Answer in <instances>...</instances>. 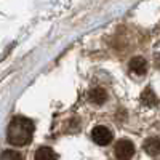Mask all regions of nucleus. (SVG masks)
<instances>
[{"mask_svg": "<svg viewBox=\"0 0 160 160\" xmlns=\"http://www.w3.org/2000/svg\"><path fill=\"white\" fill-rule=\"evenodd\" d=\"M141 101H142V104L152 108V106L157 104V96H155V93H154L151 88H146V90L141 93Z\"/></svg>", "mask_w": 160, "mask_h": 160, "instance_id": "8", "label": "nucleus"}, {"mask_svg": "<svg viewBox=\"0 0 160 160\" xmlns=\"http://www.w3.org/2000/svg\"><path fill=\"white\" fill-rule=\"evenodd\" d=\"M114 152L118 160H130L135 154V146L128 139H118L114 146Z\"/></svg>", "mask_w": 160, "mask_h": 160, "instance_id": "2", "label": "nucleus"}, {"mask_svg": "<svg viewBox=\"0 0 160 160\" xmlns=\"http://www.w3.org/2000/svg\"><path fill=\"white\" fill-rule=\"evenodd\" d=\"M88 98H90L91 102H95V104H102V102H106V99H108V93H106L102 88L96 87V88L90 90Z\"/></svg>", "mask_w": 160, "mask_h": 160, "instance_id": "6", "label": "nucleus"}, {"mask_svg": "<svg viewBox=\"0 0 160 160\" xmlns=\"http://www.w3.org/2000/svg\"><path fill=\"white\" fill-rule=\"evenodd\" d=\"M91 138L99 146H108L112 141V133H111L109 128H106L102 125H98V127H95L91 130Z\"/></svg>", "mask_w": 160, "mask_h": 160, "instance_id": "3", "label": "nucleus"}, {"mask_svg": "<svg viewBox=\"0 0 160 160\" xmlns=\"http://www.w3.org/2000/svg\"><path fill=\"white\" fill-rule=\"evenodd\" d=\"M128 68L133 74H136V75H144L146 72H148V62H146L144 58L141 56H136V58H133L130 62H128Z\"/></svg>", "mask_w": 160, "mask_h": 160, "instance_id": "4", "label": "nucleus"}, {"mask_svg": "<svg viewBox=\"0 0 160 160\" xmlns=\"http://www.w3.org/2000/svg\"><path fill=\"white\" fill-rule=\"evenodd\" d=\"M34 135V122L28 117L16 115L11 118L8 125L7 139L11 146H26L29 144Z\"/></svg>", "mask_w": 160, "mask_h": 160, "instance_id": "1", "label": "nucleus"}, {"mask_svg": "<svg viewBox=\"0 0 160 160\" xmlns=\"http://www.w3.org/2000/svg\"><path fill=\"white\" fill-rule=\"evenodd\" d=\"M144 151L149 155H157L160 152V138H157V136L148 138L144 141Z\"/></svg>", "mask_w": 160, "mask_h": 160, "instance_id": "5", "label": "nucleus"}, {"mask_svg": "<svg viewBox=\"0 0 160 160\" xmlns=\"http://www.w3.org/2000/svg\"><path fill=\"white\" fill-rule=\"evenodd\" d=\"M34 160H56V152L51 148L42 146V148L37 149V152L34 155Z\"/></svg>", "mask_w": 160, "mask_h": 160, "instance_id": "7", "label": "nucleus"}, {"mask_svg": "<svg viewBox=\"0 0 160 160\" xmlns=\"http://www.w3.org/2000/svg\"><path fill=\"white\" fill-rule=\"evenodd\" d=\"M2 160H22V157L16 151H3L2 152Z\"/></svg>", "mask_w": 160, "mask_h": 160, "instance_id": "9", "label": "nucleus"}]
</instances>
